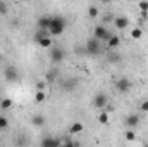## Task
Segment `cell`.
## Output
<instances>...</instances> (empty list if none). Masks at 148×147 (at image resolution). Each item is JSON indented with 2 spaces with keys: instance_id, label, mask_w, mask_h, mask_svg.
Segmentation results:
<instances>
[{
  "instance_id": "obj_1",
  "label": "cell",
  "mask_w": 148,
  "mask_h": 147,
  "mask_svg": "<svg viewBox=\"0 0 148 147\" xmlns=\"http://www.w3.org/2000/svg\"><path fill=\"white\" fill-rule=\"evenodd\" d=\"M66 30V19L62 16H52V24L48 28V33L52 37H60Z\"/></svg>"
},
{
  "instance_id": "obj_2",
  "label": "cell",
  "mask_w": 148,
  "mask_h": 147,
  "mask_svg": "<svg viewBox=\"0 0 148 147\" xmlns=\"http://www.w3.org/2000/svg\"><path fill=\"white\" fill-rule=\"evenodd\" d=\"M100 50H102V45H100V42L95 40V38H90V40L84 43V52H86L88 55H98Z\"/></svg>"
},
{
  "instance_id": "obj_3",
  "label": "cell",
  "mask_w": 148,
  "mask_h": 147,
  "mask_svg": "<svg viewBox=\"0 0 148 147\" xmlns=\"http://www.w3.org/2000/svg\"><path fill=\"white\" fill-rule=\"evenodd\" d=\"M110 37L112 35L107 31V28H103V26H97L95 31H93V38L98 40V42H109Z\"/></svg>"
},
{
  "instance_id": "obj_4",
  "label": "cell",
  "mask_w": 148,
  "mask_h": 147,
  "mask_svg": "<svg viewBox=\"0 0 148 147\" xmlns=\"http://www.w3.org/2000/svg\"><path fill=\"white\" fill-rule=\"evenodd\" d=\"M107 104H109V99H107L105 94H97V95L93 97V106L98 111H105Z\"/></svg>"
},
{
  "instance_id": "obj_5",
  "label": "cell",
  "mask_w": 148,
  "mask_h": 147,
  "mask_svg": "<svg viewBox=\"0 0 148 147\" xmlns=\"http://www.w3.org/2000/svg\"><path fill=\"white\" fill-rule=\"evenodd\" d=\"M3 78H5V81H17L19 80V73H17V69L14 68V66H7L5 69H3Z\"/></svg>"
},
{
  "instance_id": "obj_6",
  "label": "cell",
  "mask_w": 148,
  "mask_h": 147,
  "mask_svg": "<svg viewBox=\"0 0 148 147\" xmlns=\"http://www.w3.org/2000/svg\"><path fill=\"white\" fill-rule=\"evenodd\" d=\"M64 55H66V52H64V49H60V47H55V49H52V52H50V59H52V62H55V64L62 62V61H64Z\"/></svg>"
},
{
  "instance_id": "obj_7",
  "label": "cell",
  "mask_w": 148,
  "mask_h": 147,
  "mask_svg": "<svg viewBox=\"0 0 148 147\" xmlns=\"http://www.w3.org/2000/svg\"><path fill=\"white\" fill-rule=\"evenodd\" d=\"M115 88H117V92L126 94V92L131 90V81H129L127 78H119V80L115 81Z\"/></svg>"
},
{
  "instance_id": "obj_8",
  "label": "cell",
  "mask_w": 148,
  "mask_h": 147,
  "mask_svg": "<svg viewBox=\"0 0 148 147\" xmlns=\"http://www.w3.org/2000/svg\"><path fill=\"white\" fill-rule=\"evenodd\" d=\"M50 24H52V16H41L38 19V30L41 31H48Z\"/></svg>"
},
{
  "instance_id": "obj_9",
  "label": "cell",
  "mask_w": 148,
  "mask_h": 147,
  "mask_svg": "<svg viewBox=\"0 0 148 147\" xmlns=\"http://www.w3.org/2000/svg\"><path fill=\"white\" fill-rule=\"evenodd\" d=\"M114 26H115L117 30H126V28L129 26V19H127L126 16H117V17L114 19Z\"/></svg>"
},
{
  "instance_id": "obj_10",
  "label": "cell",
  "mask_w": 148,
  "mask_h": 147,
  "mask_svg": "<svg viewBox=\"0 0 148 147\" xmlns=\"http://www.w3.org/2000/svg\"><path fill=\"white\" fill-rule=\"evenodd\" d=\"M60 139H55V137H45L41 140V147H60Z\"/></svg>"
},
{
  "instance_id": "obj_11",
  "label": "cell",
  "mask_w": 148,
  "mask_h": 147,
  "mask_svg": "<svg viewBox=\"0 0 148 147\" xmlns=\"http://www.w3.org/2000/svg\"><path fill=\"white\" fill-rule=\"evenodd\" d=\"M124 125H126L127 128H134V126H138V125H140V116H138V114H129V116H126Z\"/></svg>"
},
{
  "instance_id": "obj_12",
  "label": "cell",
  "mask_w": 148,
  "mask_h": 147,
  "mask_svg": "<svg viewBox=\"0 0 148 147\" xmlns=\"http://www.w3.org/2000/svg\"><path fill=\"white\" fill-rule=\"evenodd\" d=\"M83 128H84V126H83V123H79V121H77V123H73V125H71V128H69V133H71V135H77V133H81V132H83Z\"/></svg>"
},
{
  "instance_id": "obj_13",
  "label": "cell",
  "mask_w": 148,
  "mask_h": 147,
  "mask_svg": "<svg viewBox=\"0 0 148 147\" xmlns=\"http://www.w3.org/2000/svg\"><path fill=\"white\" fill-rule=\"evenodd\" d=\"M45 121H47V119H45V116H41V114H35V116L31 118V123H33L35 126H43Z\"/></svg>"
},
{
  "instance_id": "obj_14",
  "label": "cell",
  "mask_w": 148,
  "mask_h": 147,
  "mask_svg": "<svg viewBox=\"0 0 148 147\" xmlns=\"http://www.w3.org/2000/svg\"><path fill=\"white\" fill-rule=\"evenodd\" d=\"M143 37V28H133L131 30V38L133 40H140Z\"/></svg>"
},
{
  "instance_id": "obj_15",
  "label": "cell",
  "mask_w": 148,
  "mask_h": 147,
  "mask_svg": "<svg viewBox=\"0 0 148 147\" xmlns=\"http://www.w3.org/2000/svg\"><path fill=\"white\" fill-rule=\"evenodd\" d=\"M107 43H109V47H110V49H115V47H119V43H121V38L117 37V35H112L110 40H109Z\"/></svg>"
},
{
  "instance_id": "obj_16",
  "label": "cell",
  "mask_w": 148,
  "mask_h": 147,
  "mask_svg": "<svg viewBox=\"0 0 148 147\" xmlns=\"http://www.w3.org/2000/svg\"><path fill=\"white\" fill-rule=\"evenodd\" d=\"M98 121H100L102 125H109V112H107V111H100V114H98Z\"/></svg>"
},
{
  "instance_id": "obj_17",
  "label": "cell",
  "mask_w": 148,
  "mask_h": 147,
  "mask_svg": "<svg viewBox=\"0 0 148 147\" xmlns=\"http://www.w3.org/2000/svg\"><path fill=\"white\" fill-rule=\"evenodd\" d=\"M38 45H40V47H43V49H48V47H52V38H50V37L41 38V40L38 42Z\"/></svg>"
},
{
  "instance_id": "obj_18",
  "label": "cell",
  "mask_w": 148,
  "mask_h": 147,
  "mask_svg": "<svg viewBox=\"0 0 148 147\" xmlns=\"http://www.w3.org/2000/svg\"><path fill=\"white\" fill-rule=\"evenodd\" d=\"M35 101H36L38 104L45 102V101H47V92H36V94H35Z\"/></svg>"
},
{
  "instance_id": "obj_19",
  "label": "cell",
  "mask_w": 148,
  "mask_h": 147,
  "mask_svg": "<svg viewBox=\"0 0 148 147\" xmlns=\"http://www.w3.org/2000/svg\"><path fill=\"white\" fill-rule=\"evenodd\" d=\"M98 14H100L98 7H95V5H90V7H88V16H90V17H97Z\"/></svg>"
},
{
  "instance_id": "obj_20",
  "label": "cell",
  "mask_w": 148,
  "mask_h": 147,
  "mask_svg": "<svg viewBox=\"0 0 148 147\" xmlns=\"http://www.w3.org/2000/svg\"><path fill=\"white\" fill-rule=\"evenodd\" d=\"M60 147H77V144L71 140V139H64L62 142H60Z\"/></svg>"
},
{
  "instance_id": "obj_21",
  "label": "cell",
  "mask_w": 148,
  "mask_h": 147,
  "mask_svg": "<svg viewBox=\"0 0 148 147\" xmlns=\"http://www.w3.org/2000/svg\"><path fill=\"white\" fill-rule=\"evenodd\" d=\"M0 107H2L3 111H5V109H10V107H12V101H10V99H3V101L0 102Z\"/></svg>"
},
{
  "instance_id": "obj_22",
  "label": "cell",
  "mask_w": 148,
  "mask_h": 147,
  "mask_svg": "<svg viewBox=\"0 0 148 147\" xmlns=\"http://www.w3.org/2000/svg\"><path fill=\"white\" fill-rule=\"evenodd\" d=\"M9 126V119L5 116H0V130H5Z\"/></svg>"
},
{
  "instance_id": "obj_23",
  "label": "cell",
  "mask_w": 148,
  "mask_h": 147,
  "mask_svg": "<svg viewBox=\"0 0 148 147\" xmlns=\"http://www.w3.org/2000/svg\"><path fill=\"white\" fill-rule=\"evenodd\" d=\"M45 87H47V81H38L36 83V92H45Z\"/></svg>"
},
{
  "instance_id": "obj_24",
  "label": "cell",
  "mask_w": 148,
  "mask_h": 147,
  "mask_svg": "<svg viewBox=\"0 0 148 147\" xmlns=\"http://www.w3.org/2000/svg\"><path fill=\"white\" fill-rule=\"evenodd\" d=\"M138 7H140V10H141L143 14H147V12H148V2H140V5H138Z\"/></svg>"
},
{
  "instance_id": "obj_25",
  "label": "cell",
  "mask_w": 148,
  "mask_h": 147,
  "mask_svg": "<svg viewBox=\"0 0 148 147\" xmlns=\"http://www.w3.org/2000/svg\"><path fill=\"white\" fill-rule=\"evenodd\" d=\"M124 137H126L127 140H134V139H136V135H134V132H133V130H127Z\"/></svg>"
},
{
  "instance_id": "obj_26",
  "label": "cell",
  "mask_w": 148,
  "mask_h": 147,
  "mask_svg": "<svg viewBox=\"0 0 148 147\" xmlns=\"http://www.w3.org/2000/svg\"><path fill=\"white\" fill-rule=\"evenodd\" d=\"M140 111H143V112H148V101L141 102V106H140Z\"/></svg>"
},
{
  "instance_id": "obj_27",
  "label": "cell",
  "mask_w": 148,
  "mask_h": 147,
  "mask_svg": "<svg viewBox=\"0 0 148 147\" xmlns=\"http://www.w3.org/2000/svg\"><path fill=\"white\" fill-rule=\"evenodd\" d=\"M7 12V5L3 2H0V14H5Z\"/></svg>"
},
{
  "instance_id": "obj_28",
  "label": "cell",
  "mask_w": 148,
  "mask_h": 147,
  "mask_svg": "<svg viewBox=\"0 0 148 147\" xmlns=\"http://www.w3.org/2000/svg\"><path fill=\"white\" fill-rule=\"evenodd\" d=\"M0 59H2V55H0Z\"/></svg>"
}]
</instances>
